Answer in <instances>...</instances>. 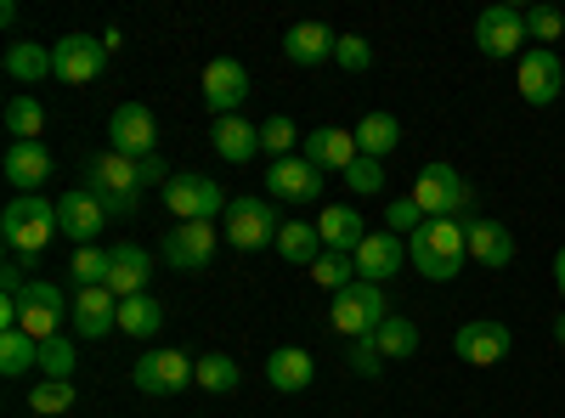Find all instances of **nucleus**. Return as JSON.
I'll return each mask as SVG.
<instances>
[{"label":"nucleus","mask_w":565,"mask_h":418,"mask_svg":"<svg viewBox=\"0 0 565 418\" xmlns=\"http://www.w3.org/2000/svg\"><path fill=\"white\" fill-rule=\"evenodd\" d=\"M407 260L413 271H424L430 283H452L469 260V244H463V221H424L413 238H407Z\"/></svg>","instance_id":"f257e3e1"},{"label":"nucleus","mask_w":565,"mask_h":418,"mask_svg":"<svg viewBox=\"0 0 565 418\" xmlns=\"http://www.w3.org/2000/svg\"><path fill=\"white\" fill-rule=\"evenodd\" d=\"M79 175H85V187L103 199V210H108V221H130L136 210H141V181H136V159H125V153H90L85 164H79Z\"/></svg>","instance_id":"f03ea898"},{"label":"nucleus","mask_w":565,"mask_h":418,"mask_svg":"<svg viewBox=\"0 0 565 418\" xmlns=\"http://www.w3.org/2000/svg\"><path fill=\"white\" fill-rule=\"evenodd\" d=\"M57 204L40 199V193H23L0 210V238H7V255H40L45 244L57 238Z\"/></svg>","instance_id":"7ed1b4c3"},{"label":"nucleus","mask_w":565,"mask_h":418,"mask_svg":"<svg viewBox=\"0 0 565 418\" xmlns=\"http://www.w3.org/2000/svg\"><path fill=\"white\" fill-rule=\"evenodd\" d=\"M385 317H391L385 289L380 283H362V277H356L351 289H340L334 306H328V322H334V334H345V340H373Z\"/></svg>","instance_id":"20e7f679"},{"label":"nucleus","mask_w":565,"mask_h":418,"mask_svg":"<svg viewBox=\"0 0 565 418\" xmlns=\"http://www.w3.org/2000/svg\"><path fill=\"white\" fill-rule=\"evenodd\" d=\"M413 204L430 221H458L469 204H476V193H469V181L452 164H424L418 181H413Z\"/></svg>","instance_id":"39448f33"},{"label":"nucleus","mask_w":565,"mask_h":418,"mask_svg":"<svg viewBox=\"0 0 565 418\" xmlns=\"http://www.w3.org/2000/svg\"><path fill=\"white\" fill-rule=\"evenodd\" d=\"M63 322H68V300H63V289H57V283H45V277H34V283L18 294V329H23L34 345H45V340H57Z\"/></svg>","instance_id":"423d86ee"},{"label":"nucleus","mask_w":565,"mask_h":418,"mask_svg":"<svg viewBox=\"0 0 565 418\" xmlns=\"http://www.w3.org/2000/svg\"><path fill=\"white\" fill-rule=\"evenodd\" d=\"M277 210L266 199H232L226 215H221V232H226V244L232 249H266L277 244Z\"/></svg>","instance_id":"0eeeda50"},{"label":"nucleus","mask_w":565,"mask_h":418,"mask_svg":"<svg viewBox=\"0 0 565 418\" xmlns=\"http://www.w3.org/2000/svg\"><path fill=\"white\" fill-rule=\"evenodd\" d=\"M130 385L141 396H175L193 385V356L186 351H148V356H136L130 362Z\"/></svg>","instance_id":"6e6552de"},{"label":"nucleus","mask_w":565,"mask_h":418,"mask_svg":"<svg viewBox=\"0 0 565 418\" xmlns=\"http://www.w3.org/2000/svg\"><path fill=\"white\" fill-rule=\"evenodd\" d=\"M226 193H221V181H210V175H175L170 187H164V210L175 215V221H215V215H226Z\"/></svg>","instance_id":"1a4fd4ad"},{"label":"nucleus","mask_w":565,"mask_h":418,"mask_svg":"<svg viewBox=\"0 0 565 418\" xmlns=\"http://www.w3.org/2000/svg\"><path fill=\"white\" fill-rule=\"evenodd\" d=\"M52 68H57L52 79H63V85H90L108 68V45L97 34H63L52 45Z\"/></svg>","instance_id":"9d476101"},{"label":"nucleus","mask_w":565,"mask_h":418,"mask_svg":"<svg viewBox=\"0 0 565 418\" xmlns=\"http://www.w3.org/2000/svg\"><path fill=\"white\" fill-rule=\"evenodd\" d=\"M452 351H458V362H469V367H498V362L514 351V334H509V322L476 317V322H463V329L452 334Z\"/></svg>","instance_id":"9b49d317"},{"label":"nucleus","mask_w":565,"mask_h":418,"mask_svg":"<svg viewBox=\"0 0 565 418\" xmlns=\"http://www.w3.org/2000/svg\"><path fill=\"white\" fill-rule=\"evenodd\" d=\"M159 142V125H153V108L148 103H119L114 119H108V148L125 153V159H148Z\"/></svg>","instance_id":"f8f14e48"},{"label":"nucleus","mask_w":565,"mask_h":418,"mask_svg":"<svg viewBox=\"0 0 565 418\" xmlns=\"http://www.w3.org/2000/svg\"><path fill=\"white\" fill-rule=\"evenodd\" d=\"M57 226H63V238H74V249H85L108 232V210L90 187H74V193L57 199Z\"/></svg>","instance_id":"ddd939ff"},{"label":"nucleus","mask_w":565,"mask_h":418,"mask_svg":"<svg viewBox=\"0 0 565 418\" xmlns=\"http://www.w3.org/2000/svg\"><path fill=\"white\" fill-rule=\"evenodd\" d=\"M526 40H532L526 34V7H487L476 18V45L487 57H514Z\"/></svg>","instance_id":"4468645a"},{"label":"nucleus","mask_w":565,"mask_h":418,"mask_svg":"<svg viewBox=\"0 0 565 418\" xmlns=\"http://www.w3.org/2000/svg\"><path fill=\"white\" fill-rule=\"evenodd\" d=\"M164 260L175 271H210L215 260V221H181L164 232Z\"/></svg>","instance_id":"2eb2a0df"},{"label":"nucleus","mask_w":565,"mask_h":418,"mask_svg":"<svg viewBox=\"0 0 565 418\" xmlns=\"http://www.w3.org/2000/svg\"><path fill=\"white\" fill-rule=\"evenodd\" d=\"M244 97H249V68L238 57H215L204 68V103H210V114L215 119H232V114L244 108Z\"/></svg>","instance_id":"dca6fc26"},{"label":"nucleus","mask_w":565,"mask_h":418,"mask_svg":"<svg viewBox=\"0 0 565 418\" xmlns=\"http://www.w3.org/2000/svg\"><path fill=\"white\" fill-rule=\"evenodd\" d=\"M300 159H306V164H317L322 175H345V170L362 159V148H356V130H340V125H322V130H311V136H306V148H300Z\"/></svg>","instance_id":"f3484780"},{"label":"nucleus","mask_w":565,"mask_h":418,"mask_svg":"<svg viewBox=\"0 0 565 418\" xmlns=\"http://www.w3.org/2000/svg\"><path fill=\"white\" fill-rule=\"evenodd\" d=\"M559 90H565V63H559V52H548V45H532V52L521 57V97H526L532 108H548Z\"/></svg>","instance_id":"a211bd4d"},{"label":"nucleus","mask_w":565,"mask_h":418,"mask_svg":"<svg viewBox=\"0 0 565 418\" xmlns=\"http://www.w3.org/2000/svg\"><path fill=\"white\" fill-rule=\"evenodd\" d=\"M68 322L79 340H103L119 329V294L114 289H74V306H68Z\"/></svg>","instance_id":"6ab92c4d"},{"label":"nucleus","mask_w":565,"mask_h":418,"mask_svg":"<svg viewBox=\"0 0 565 418\" xmlns=\"http://www.w3.org/2000/svg\"><path fill=\"white\" fill-rule=\"evenodd\" d=\"M351 260H356L362 283H380V289H385V277H396L402 260H407V238H396V232H367L362 249H356Z\"/></svg>","instance_id":"aec40b11"},{"label":"nucleus","mask_w":565,"mask_h":418,"mask_svg":"<svg viewBox=\"0 0 565 418\" xmlns=\"http://www.w3.org/2000/svg\"><path fill=\"white\" fill-rule=\"evenodd\" d=\"M463 244H469V260H481L487 271L514 260V232L503 221H492V215H469L463 221Z\"/></svg>","instance_id":"412c9836"},{"label":"nucleus","mask_w":565,"mask_h":418,"mask_svg":"<svg viewBox=\"0 0 565 418\" xmlns=\"http://www.w3.org/2000/svg\"><path fill=\"white\" fill-rule=\"evenodd\" d=\"M266 187H271V199L311 204V199H322V170H317V164H306L300 153H295V159H271Z\"/></svg>","instance_id":"4be33fe9"},{"label":"nucleus","mask_w":565,"mask_h":418,"mask_svg":"<svg viewBox=\"0 0 565 418\" xmlns=\"http://www.w3.org/2000/svg\"><path fill=\"white\" fill-rule=\"evenodd\" d=\"M334 45H340V34L328 23H295L282 34V57L295 68H317V63H334Z\"/></svg>","instance_id":"5701e85b"},{"label":"nucleus","mask_w":565,"mask_h":418,"mask_svg":"<svg viewBox=\"0 0 565 418\" xmlns=\"http://www.w3.org/2000/svg\"><path fill=\"white\" fill-rule=\"evenodd\" d=\"M0 170H7V181L23 199V193H40V181H52V153H45V142H12Z\"/></svg>","instance_id":"b1692460"},{"label":"nucleus","mask_w":565,"mask_h":418,"mask_svg":"<svg viewBox=\"0 0 565 418\" xmlns=\"http://www.w3.org/2000/svg\"><path fill=\"white\" fill-rule=\"evenodd\" d=\"M311 379H317V362H311V351H300V345H282V351H271V356H266V385H271V390H282V396H300V390H311Z\"/></svg>","instance_id":"393cba45"},{"label":"nucleus","mask_w":565,"mask_h":418,"mask_svg":"<svg viewBox=\"0 0 565 418\" xmlns=\"http://www.w3.org/2000/svg\"><path fill=\"white\" fill-rule=\"evenodd\" d=\"M317 232H322V249H334V255H356L362 238H367V221L351 210V204H328L317 215Z\"/></svg>","instance_id":"a878e982"},{"label":"nucleus","mask_w":565,"mask_h":418,"mask_svg":"<svg viewBox=\"0 0 565 418\" xmlns=\"http://www.w3.org/2000/svg\"><path fill=\"white\" fill-rule=\"evenodd\" d=\"M148 277H153V255L141 244H114V271H108V289L119 300L130 294H148Z\"/></svg>","instance_id":"bb28decb"},{"label":"nucleus","mask_w":565,"mask_h":418,"mask_svg":"<svg viewBox=\"0 0 565 418\" xmlns=\"http://www.w3.org/2000/svg\"><path fill=\"white\" fill-rule=\"evenodd\" d=\"M210 142H215V153L226 159V164H249L255 153H260V125H249V119H215V130H210Z\"/></svg>","instance_id":"cd10ccee"},{"label":"nucleus","mask_w":565,"mask_h":418,"mask_svg":"<svg viewBox=\"0 0 565 418\" xmlns=\"http://www.w3.org/2000/svg\"><path fill=\"white\" fill-rule=\"evenodd\" d=\"M356 148H362V159H391L396 148H402V125H396V114H385V108H373V114H362V125H356Z\"/></svg>","instance_id":"c85d7f7f"},{"label":"nucleus","mask_w":565,"mask_h":418,"mask_svg":"<svg viewBox=\"0 0 565 418\" xmlns=\"http://www.w3.org/2000/svg\"><path fill=\"white\" fill-rule=\"evenodd\" d=\"M277 255L289 260V266H317L322 260V232L317 226H306V221H282L277 226Z\"/></svg>","instance_id":"c756f323"},{"label":"nucleus","mask_w":565,"mask_h":418,"mask_svg":"<svg viewBox=\"0 0 565 418\" xmlns=\"http://www.w3.org/2000/svg\"><path fill=\"white\" fill-rule=\"evenodd\" d=\"M119 329H125V340H153V334L164 329V306H159L153 294L119 300Z\"/></svg>","instance_id":"7c9ffc66"},{"label":"nucleus","mask_w":565,"mask_h":418,"mask_svg":"<svg viewBox=\"0 0 565 418\" xmlns=\"http://www.w3.org/2000/svg\"><path fill=\"white\" fill-rule=\"evenodd\" d=\"M7 74H12L18 85H40L45 74H57V68H52V45H34V40L7 45Z\"/></svg>","instance_id":"2f4dec72"},{"label":"nucleus","mask_w":565,"mask_h":418,"mask_svg":"<svg viewBox=\"0 0 565 418\" xmlns=\"http://www.w3.org/2000/svg\"><path fill=\"white\" fill-rule=\"evenodd\" d=\"M238 362H232L226 351H210V356H193V385H204L210 396H221V390H238Z\"/></svg>","instance_id":"473e14b6"},{"label":"nucleus","mask_w":565,"mask_h":418,"mask_svg":"<svg viewBox=\"0 0 565 418\" xmlns=\"http://www.w3.org/2000/svg\"><path fill=\"white\" fill-rule=\"evenodd\" d=\"M373 345H380V356L385 362H407L413 351H418V329H413V317H385L380 322V334H373Z\"/></svg>","instance_id":"72a5a7b5"},{"label":"nucleus","mask_w":565,"mask_h":418,"mask_svg":"<svg viewBox=\"0 0 565 418\" xmlns=\"http://www.w3.org/2000/svg\"><path fill=\"white\" fill-rule=\"evenodd\" d=\"M68 271H74V289H108V271H114V249H97V244H85V249H74Z\"/></svg>","instance_id":"f704fd0d"},{"label":"nucleus","mask_w":565,"mask_h":418,"mask_svg":"<svg viewBox=\"0 0 565 418\" xmlns=\"http://www.w3.org/2000/svg\"><path fill=\"white\" fill-rule=\"evenodd\" d=\"M74 367H79V345H74L68 334L45 340L40 356H34V374H40V379H74Z\"/></svg>","instance_id":"c9c22d12"},{"label":"nucleus","mask_w":565,"mask_h":418,"mask_svg":"<svg viewBox=\"0 0 565 418\" xmlns=\"http://www.w3.org/2000/svg\"><path fill=\"white\" fill-rule=\"evenodd\" d=\"M7 130H12V142H40V130H45V108L29 97V90H18V97L7 103Z\"/></svg>","instance_id":"e433bc0d"},{"label":"nucleus","mask_w":565,"mask_h":418,"mask_svg":"<svg viewBox=\"0 0 565 418\" xmlns=\"http://www.w3.org/2000/svg\"><path fill=\"white\" fill-rule=\"evenodd\" d=\"M29 407H34V418H63L68 407H79L74 379H40L34 396H29Z\"/></svg>","instance_id":"4c0bfd02"},{"label":"nucleus","mask_w":565,"mask_h":418,"mask_svg":"<svg viewBox=\"0 0 565 418\" xmlns=\"http://www.w3.org/2000/svg\"><path fill=\"white\" fill-rule=\"evenodd\" d=\"M34 356H40V345L23 334V329H12V334H0V374L7 379H18V374H29L34 367Z\"/></svg>","instance_id":"58836bf2"},{"label":"nucleus","mask_w":565,"mask_h":418,"mask_svg":"<svg viewBox=\"0 0 565 418\" xmlns=\"http://www.w3.org/2000/svg\"><path fill=\"white\" fill-rule=\"evenodd\" d=\"M311 283H322L328 294L351 289V283H356V260H351V255H334V249H322V260L311 266Z\"/></svg>","instance_id":"ea45409f"},{"label":"nucleus","mask_w":565,"mask_h":418,"mask_svg":"<svg viewBox=\"0 0 565 418\" xmlns=\"http://www.w3.org/2000/svg\"><path fill=\"white\" fill-rule=\"evenodd\" d=\"M295 142H300V130H295V119H282V114H271V119L260 125V153H271V159H295Z\"/></svg>","instance_id":"a19ab883"},{"label":"nucleus","mask_w":565,"mask_h":418,"mask_svg":"<svg viewBox=\"0 0 565 418\" xmlns=\"http://www.w3.org/2000/svg\"><path fill=\"white\" fill-rule=\"evenodd\" d=\"M424 221H430V215H424V210L413 204V193H402V199H391V210H385V226L396 232V238H413V232H418Z\"/></svg>","instance_id":"79ce46f5"},{"label":"nucleus","mask_w":565,"mask_h":418,"mask_svg":"<svg viewBox=\"0 0 565 418\" xmlns=\"http://www.w3.org/2000/svg\"><path fill=\"white\" fill-rule=\"evenodd\" d=\"M334 63H340L345 74H367V68H373V45H367L362 34H340V45H334Z\"/></svg>","instance_id":"37998d69"},{"label":"nucleus","mask_w":565,"mask_h":418,"mask_svg":"<svg viewBox=\"0 0 565 418\" xmlns=\"http://www.w3.org/2000/svg\"><path fill=\"white\" fill-rule=\"evenodd\" d=\"M526 34L543 40L548 52H554V40L565 34V12H559V7H532V12H526Z\"/></svg>","instance_id":"c03bdc74"},{"label":"nucleus","mask_w":565,"mask_h":418,"mask_svg":"<svg viewBox=\"0 0 565 418\" xmlns=\"http://www.w3.org/2000/svg\"><path fill=\"white\" fill-rule=\"evenodd\" d=\"M345 367H351L356 379H380V374H385V356H380V345H373V340H351Z\"/></svg>","instance_id":"a18cd8bd"},{"label":"nucleus","mask_w":565,"mask_h":418,"mask_svg":"<svg viewBox=\"0 0 565 418\" xmlns=\"http://www.w3.org/2000/svg\"><path fill=\"white\" fill-rule=\"evenodd\" d=\"M345 181H351V193L367 199V193H380V187H385V164H380V159H356V164L345 170Z\"/></svg>","instance_id":"49530a36"},{"label":"nucleus","mask_w":565,"mask_h":418,"mask_svg":"<svg viewBox=\"0 0 565 418\" xmlns=\"http://www.w3.org/2000/svg\"><path fill=\"white\" fill-rule=\"evenodd\" d=\"M34 260H40V255H7V271H0V289H7V294H23V289L34 283V277H29V271H34Z\"/></svg>","instance_id":"de8ad7c7"},{"label":"nucleus","mask_w":565,"mask_h":418,"mask_svg":"<svg viewBox=\"0 0 565 418\" xmlns=\"http://www.w3.org/2000/svg\"><path fill=\"white\" fill-rule=\"evenodd\" d=\"M136 181H141V187H159V193H164L175 175L164 170V159H159V153H148V159H136Z\"/></svg>","instance_id":"09e8293b"},{"label":"nucleus","mask_w":565,"mask_h":418,"mask_svg":"<svg viewBox=\"0 0 565 418\" xmlns=\"http://www.w3.org/2000/svg\"><path fill=\"white\" fill-rule=\"evenodd\" d=\"M554 289H559V294H565V249H559V255H554Z\"/></svg>","instance_id":"8fccbe9b"},{"label":"nucleus","mask_w":565,"mask_h":418,"mask_svg":"<svg viewBox=\"0 0 565 418\" xmlns=\"http://www.w3.org/2000/svg\"><path fill=\"white\" fill-rule=\"evenodd\" d=\"M554 340L565 345V317H554Z\"/></svg>","instance_id":"3c124183"}]
</instances>
